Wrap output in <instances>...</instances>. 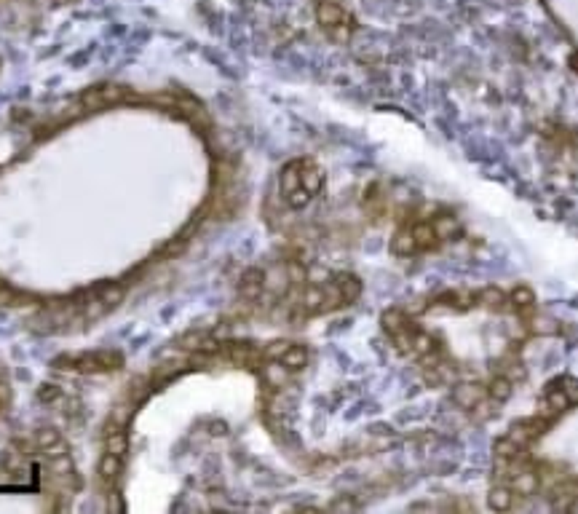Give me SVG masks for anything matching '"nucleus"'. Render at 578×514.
Instances as JSON below:
<instances>
[{
	"label": "nucleus",
	"mask_w": 578,
	"mask_h": 514,
	"mask_svg": "<svg viewBox=\"0 0 578 514\" xmlns=\"http://www.w3.org/2000/svg\"><path fill=\"white\" fill-rule=\"evenodd\" d=\"M319 22H321L324 30L332 32V38H337V41H348L351 24H343V22H348V17H346L343 8H337L335 3H321V6H319Z\"/></svg>",
	"instance_id": "20e7f679"
},
{
	"label": "nucleus",
	"mask_w": 578,
	"mask_h": 514,
	"mask_svg": "<svg viewBox=\"0 0 578 514\" xmlns=\"http://www.w3.org/2000/svg\"><path fill=\"white\" fill-rule=\"evenodd\" d=\"M57 439H62V434H59L57 428H51V426H46V428H38V431H35V447H38V450H46L48 445H54Z\"/></svg>",
	"instance_id": "1a4fd4ad"
},
{
	"label": "nucleus",
	"mask_w": 578,
	"mask_h": 514,
	"mask_svg": "<svg viewBox=\"0 0 578 514\" xmlns=\"http://www.w3.org/2000/svg\"><path fill=\"white\" fill-rule=\"evenodd\" d=\"M126 94H129V91L123 89V86H118V83L91 86V89H86L83 94H81L78 108H81V110H86V112L105 110V108H112V105L123 102V99H126Z\"/></svg>",
	"instance_id": "f03ea898"
},
{
	"label": "nucleus",
	"mask_w": 578,
	"mask_h": 514,
	"mask_svg": "<svg viewBox=\"0 0 578 514\" xmlns=\"http://www.w3.org/2000/svg\"><path fill=\"white\" fill-rule=\"evenodd\" d=\"M0 380H6V370H3V364H0Z\"/></svg>",
	"instance_id": "f8f14e48"
},
{
	"label": "nucleus",
	"mask_w": 578,
	"mask_h": 514,
	"mask_svg": "<svg viewBox=\"0 0 578 514\" xmlns=\"http://www.w3.org/2000/svg\"><path fill=\"white\" fill-rule=\"evenodd\" d=\"M260 292H263V273H260V270H249V273H244V279H241V295L249 297V300H255Z\"/></svg>",
	"instance_id": "6e6552de"
},
{
	"label": "nucleus",
	"mask_w": 578,
	"mask_h": 514,
	"mask_svg": "<svg viewBox=\"0 0 578 514\" xmlns=\"http://www.w3.org/2000/svg\"><path fill=\"white\" fill-rule=\"evenodd\" d=\"M279 362L287 367L289 373H297V370H303L308 364V351L303 346H297V343H289L284 348V354L279 357Z\"/></svg>",
	"instance_id": "0eeeda50"
},
{
	"label": "nucleus",
	"mask_w": 578,
	"mask_h": 514,
	"mask_svg": "<svg viewBox=\"0 0 578 514\" xmlns=\"http://www.w3.org/2000/svg\"><path fill=\"white\" fill-rule=\"evenodd\" d=\"M279 188H281V196L284 201L292 206V209H300L311 201L313 196L303 188V179H300V161H292L281 169V177H279Z\"/></svg>",
	"instance_id": "7ed1b4c3"
},
{
	"label": "nucleus",
	"mask_w": 578,
	"mask_h": 514,
	"mask_svg": "<svg viewBox=\"0 0 578 514\" xmlns=\"http://www.w3.org/2000/svg\"><path fill=\"white\" fill-rule=\"evenodd\" d=\"M8 402H11V388L6 380H0V407H8Z\"/></svg>",
	"instance_id": "9b49d317"
},
{
	"label": "nucleus",
	"mask_w": 578,
	"mask_h": 514,
	"mask_svg": "<svg viewBox=\"0 0 578 514\" xmlns=\"http://www.w3.org/2000/svg\"><path fill=\"white\" fill-rule=\"evenodd\" d=\"M126 364V357L115 348L105 351H86V354H62L51 362V367L67 370V373H81V375H94V373H115Z\"/></svg>",
	"instance_id": "f257e3e1"
},
{
	"label": "nucleus",
	"mask_w": 578,
	"mask_h": 514,
	"mask_svg": "<svg viewBox=\"0 0 578 514\" xmlns=\"http://www.w3.org/2000/svg\"><path fill=\"white\" fill-rule=\"evenodd\" d=\"M38 397H41L43 402H48V399H57V397H59V388H54V386H48V383H46V386H41Z\"/></svg>",
	"instance_id": "9d476101"
},
{
	"label": "nucleus",
	"mask_w": 578,
	"mask_h": 514,
	"mask_svg": "<svg viewBox=\"0 0 578 514\" xmlns=\"http://www.w3.org/2000/svg\"><path fill=\"white\" fill-rule=\"evenodd\" d=\"M121 471H123V458L121 455H112V453H105L97 464V474H99V482L105 488H115V482L121 480Z\"/></svg>",
	"instance_id": "423d86ee"
},
{
	"label": "nucleus",
	"mask_w": 578,
	"mask_h": 514,
	"mask_svg": "<svg viewBox=\"0 0 578 514\" xmlns=\"http://www.w3.org/2000/svg\"><path fill=\"white\" fill-rule=\"evenodd\" d=\"M129 426H121V424H112V421H108V426H105V453H112V455H126L129 453V431H126Z\"/></svg>",
	"instance_id": "39448f33"
}]
</instances>
